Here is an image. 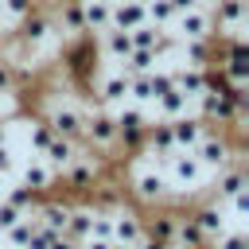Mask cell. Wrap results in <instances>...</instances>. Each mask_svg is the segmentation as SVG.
Wrapping results in <instances>:
<instances>
[{
    "label": "cell",
    "mask_w": 249,
    "mask_h": 249,
    "mask_svg": "<svg viewBox=\"0 0 249 249\" xmlns=\"http://www.w3.org/2000/svg\"><path fill=\"white\" fill-rule=\"evenodd\" d=\"M128 202H132V206H140V210L171 206L167 175H163L156 163L140 160V156H132V160H128Z\"/></svg>",
    "instance_id": "cell-1"
},
{
    "label": "cell",
    "mask_w": 249,
    "mask_h": 249,
    "mask_svg": "<svg viewBox=\"0 0 249 249\" xmlns=\"http://www.w3.org/2000/svg\"><path fill=\"white\" fill-rule=\"evenodd\" d=\"M86 113H89V105L86 101H78V97H66V93H54L47 105H43V121L54 128V136H66V140H74V144H82V128H86Z\"/></svg>",
    "instance_id": "cell-2"
},
{
    "label": "cell",
    "mask_w": 249,
    "mask_h": 249,
    "mask_svg": "<svg viewBox=\"0 0 249 249\" xmlns=\"http://www.w3.org/2000/svg\"><path fill=\"white\" fill-rule=\"evenodd\" d=\"M191 152H195V160H198V163L214 175V171H222V167L237 163V160H241V152H245V144H237L226 128H210V124H206L202 140H198Z\"/></svg>",
    "instance_id": "cell-3"
},
{
    "label": "cell",
    "mask_w": 249,
    "mask_h": 249,
    "mask_svg": "<svg viewBox=\"0 0 249 249\" xmlns=\"http://www.w3.org/2000/svg\"><path fill=\"white\" fill-rule=\"evenodd\" d=\"M128 82H132V74H128L124 66H113V62L97 66V70L89 74L93 105H97V109H117V105H124V101H128Z\"/></svg>",
    "instance_id": "cell-4"
},
{
    "label": "cell",
    "mask_w": 249,
    "mask_h": 249,
    "mask_svg": "<svg viewBox=\"0 0 249 249\" xmlns=\"http://www.w3.org/2000/svg\"><path fill=\"white\" fill-rule=\"evenodd\" d=\"M105 163L109 160H101L97 152H89V148H78V156L70 160V167L58 175L62 183H66V191L70 195H78V198H86L101 179H105Z\"/></svg>",
    "instance_id": "cell-5"
},
{
    "label": "cell",
    "mask_w": 249,
    "mask_h": 249,
    "mask_svg": "<svg viewBox=\"0 0 249 249\" xmlns=\"http://www.w3.org/2000/svg\"><path fill=\"white\" fill-rule=\"evenodd\" d=\"M82 148L97 152L101 160H113V152H117V121H113V113H109V109H97V105H93V109L86 113Z\"/></svg>",
    "instance_id": "cell-6"
},
{
    "label": "cell",
    "mask_w": 249,
    "mask_h": 249,
    "mask_svg": "<svg viewBox=\"0 0 249 249\" xmlns=\"http://www.w3.org/2000/svg\"><path fill=\"white\" fill-rule=\"evenodd\" d=\"M109 113H113V121H117V148H124V152H140L144 132H148V124H152L148 109L124 101V105H117V109H109Z\"/></svg>",
    "instance_id": "cell-7"
},
{
    "label": "cell",
    "mask_w": 249,
    "mask_h": 249,
    "mask_svg": "<svg viewBox=\"0 0 249 249\" xmlns=\"http://www.w3.org/2000/svg\"><path fill=\"white\" fill-rule=\"evenodd\" d=\"M105 214H109V237L117 245H136L144 237V210L140 206L121 198L117 206H105Z\"/></svg>",
    "instance_id": "cell-8"
},
{
    "label": "cell",
    "mask_w": 249,
    "mask_h": 249,
    "mask_svg": "<svg viewBox=\"0 0 249 249\" xmlns=\"http://www.w3.org/2000/svg\"><path fill=\"white\" fill-rule=\"evenodd\" d=\"M179 43H206V39H214V16H210V8L206 4H198V8H191V12H183V16H175V23L167 27Z\"/></svg>",
    "instance_id": "cell-9"
},
{
    "label": "cell",
    "mask_w": 249,
    "mask_h": 249,
    "mask_svg": "<svg viewBox=\"0 0 249 249\" xmlns=\"http://www.w3.org/2000/svg\"><path fill=\"white\" fill-rule=\"evenodd\" d=\"M23 191H31L35 198H47V195H54V187H58V175L39 160V156H27L19 167H16V175H12Z\"/></svg>",
    "instance_id": "cell-10"
},
{
    "label": "cell",
    "mask_w": 249,
    "mask_h": 249,
    "mask_svg": "<svg viewBox=\"0 0 249 249\" xmlns=\"http://www.w3.org/2000/svg\"><path fill=\"white\" fill-rule=\"evenodd\" d=\"M218 70H222L226 82H233V86H249V47H245V39L218 43Z\"/></svg>",
    "instance_id": "cell-11"
},
{
    "label": "cell",
    "mask_w": 249,
    "mask_h": 249,
    "mask_svg": "<svg viewBox=\"0 0 249 249\" xmlns=\"http://www.w3.org/2000/svg\"><path fill=\"white\" fill-rule=\"evenodd\" d=\"M249 187V175H245V167H241V160L237 163H230V167H222V171H214L210 175V183H206V195L202 198H210V202H218V206H226L233 195H241Z\"/></svg>",
    "instance_id": "cell-12"
},
{
    "label": "cell",
    "mask_w": 249,
    "mask_h": 249,
    "mask_svg": "<svg viewBox=\"0 0 249 249\" xmlns=\"http://www.w3.org/2000/svg\"><path fill=\"white\" fill-rule=\"evenodd\" d=\"M187 214H191V222L198 226V233H202L206 241H218V237L230 230V214H226V206H218V202H210V198L191 202Z\"/></svg>",
    "instance_id": "cell-13"
},
{
    "label": "cell",
    "mask_w": 249,
    "mask_h": 249,
    "mask_svg": "<svg viewBox=\"0 0 249 249\" xmlns=\"http://www.w3.org/2000/svg\"><path fill=\"white\" fill-rule=\"evenodd\" d=\"M93 218H97V206L89 198H70V214H66V226H62V237H70L74 245L89 241V230H93Z\"/></svg>",
    "instance_id": "cell-14"
},
{
    "label": "cell",
    "mask_w": 249,
    "mask_h": 249,
    "mask_svg": "<svg viewBox=\"0 0 249 249\" xmlns=\"http://www.w3.org/2000/svg\"><path fill=\"white\" fill-rule=\"evenodd\" d=\"M93 47H97V58H101V62L121 66V62L132 54V35H128V31H117V27H105L101 35H93Z\"/></svg>",
    "instance_id": "cell-15"
},
{
    "label": "cell",
    "mask_w": 249,
    "mask_h": 249,
    "mask_svg": "<svg viewBox=\"0 0 249 249\" xmlns=\"http://www.w3.org/2000/svg\"><path fill=\"white\" fill-rule=\"evenodd\" d=\"M179 214H183V210H171V206H156V210H148V214H144V237L171 245V241H175Z\"/></svg>",
    "instance_id": "cell-16"
},
{
    "label": "cell",
    "mask_w": 249,
    "mask_h": 249,
    "mask_svg": "<svg viewBox=\"0 0 249 249\" xmlns=\"http://www.w3.org/2000/svg\"><path fill=\"white\" fill-rule=\"evenodd\" d=\"M152 109H156V117L152 121H179V117H191L195 113V101L183 93V89H167V93H160L156 101H152Z\"/></svg>",
    "instance_id": "cell-17"
},
{
    "label": "cell",
    "mask_w": 249,
    "mask_h": 249,
    "mask_svg": "<svg viewBox=\"0 0 249 249\" xmlns=\"http://www.w3.org/2000/svg\"><path fill=\"white\" fill-rule=\"evenodd\" d=\"M51 16H54V31L66 35V43L86 35V23H82V8H78V0H58V8H54Z\"/></svg>",
    "instance_id": "cell-18"
},
{
    "label": "cell",
    "mask_w": 249,
    "mask_h": 249,
    "mask_svg": "<svg viewBox=\"0 0 249 249\" xmlns=\"http://www.w3.org/2000/svg\"><path fill=\"white\" fill-rule=\"evenodd\" d=\"M171 124V140H175V152H191L198 140H202V132H206V124L191 113V117H179V121H167Z\"/></svg>",
    "instance_id": "cell-19"
},
{
    "label": "cell",
    "mask_w": 249,
    "mask_h": 249,
    "mask_svg": "<svg viewBox=\"0 0 249 249\" xmlns=\"http://www.w3.org/2000/svg\"><path fill=\"white\" fill-rule=\"evenodd\" d=\"M78 148H82V144H74V140H66V136H54V140L47 144V152H43L39 160H43V163H47V167H51L54 175H62V171L70 167V160L78 156Z\"/></svg>",
    "instance_id": "cell-20"
},
{
    "label": "cell",
    "mask_w": 249,
    "mask_h": 249,
    "mask_svg": "<svg viewBox=\"0 0 249 249\" xmlns=\"http://www.w3.org/2000/svg\"><path fill=\"white\" fill-rule=\"evenodd\" d=\"M140 23H148L144 4H132V0H113V8H109V27H117V31H132V27H140Z\"/></svg>",
    "instance_id": "cell-21"
},
{
    "label": "cell",
    "mask_w": 249,
    "mask_h": 249,
    "mask_svg": "<svg viewBox=\"0 0 249 249\" xmlns=\"http://www.w3.org/2000/svg\"><path fill=\"white\" fill-rule=\"evenodd\" d=\"M167 70H171L175 89H183L191 101H195V97L206 89V70H202V66H183V62H179V66H167Z\"/></svg>",
    "instance_id": "cell-22"
},
{
    "label": "cell",
    "mask_w": 249,
    "mask_h": 249,
    "mask_svg": "<svg viewBox=\"0 0 249 249\" xmlns=\"http://www.w3.org/2000/svg\"><path fill=\"white\" fill-rule=\"evenodd\" d=\"M78 8H82V23H86V35H89V39L109 27V8H113V0H78Z\"/></svg>",
    "instance_id": "cell-23"
},
{
    "label": "cell",
    "mask_w": 249,
    "mask_h": 249,
    "mask_svg": "<svg viewBox=\"0 0 249 249\" xmlns=\"http://www.w3.org/2000/svg\"><path fill=\"white\" fill-rule=\"evenodd\" d=\"M144 16H148L152 27H163V31L175 23V8H171L167 0H148V4H144Z\"/></svg>",
    "instance_id": "cell-24"
},
{
    "label": "cell",
    "mask_w": 249,
    "mask_h": 249,
    "mask_svg": "<svg viewBox=\"0 0 249 249\" xmlns=\"http://www.w3.org/2000/svg\"><path fill=\"white\" fill-rule=\"evenodd\" d=\"M128 35H132V51H156V43H160V35H163V27H152V23H140V27H132Z\"/></svg>",
    "instance_id": "cell-25"
},
{
    "label": "cell",
    "mask_w": 249,
    "mask_h": 249,
    "mask_svg": "<svg viewBox=\"0 0 249 249\" xmlns=\"http://www.w3.org/2000/svg\"><path fill=\"white\" fill-rule=\"evenodd\" d=\"M121 66H124L128 74H152V70L160 66V58H156L152 51H132V54H128V58L121 62Z\"/></svg>",
    "instance_id": "cell-26"
},
{
    "label": "cell",
    "mask_w": 249,
    "mask_h": 249,
    "mask_svg": "<svg viewBox=\"0 0 249 249\" xmlns=\"http://www.w3.org/2000/svg\"><path fill=\"white\" fill-rule=\"evenodd\" d=\"M0 8H4V19H8V27H16L27 12H35L39 8V0H0Z\"/></svg>",
    "instance_id": "cell-27"
},
{
    "label": "cell",
    "mask_w": 249,
    "mask_h": 249,
    "mask_svg": "<svg viewBox=\"0 0 249 249\" xmlns=\"http://www.w3.org/2000/svg\"><path fill=\"white\" fill-rule=\"evenodd\" d=\"M19 89V66H12L4 54H0V97L4 93H16Z\"/></svg>",
    "instance_id": "cell-28"
},
{
    "label": "cell",
    "mask_w": 249,
    "mask_h": 249,
    "mask_svg": "<svg viewBox=\"0 0 249 249\" xmlns=\"http://www.w3.org/2000/svg\"><path fill=\"white\" fill-rule=\"evenodd\" d=\"M214 249H249V237L241 233V230H226L218 241H210Z\"/></svg>",
    "instance_id": "cell-29"
},
{
    "label": "cell",
    "mask_w": 249,
    "mask_h": 249,
    "mask_svg": "<svg viewBox=\"0 0 249 249\" xmlns=\"http://www.w3.org/2000/svg\"><path fill=\"white\" fill-rule=\"evenodd\" d=\"M19 218H23V210H19V206H12L8 198H0V233H8Z\"/></svg>",
    "instance_id": "cell-30"
},
{
    "label": "cell",
    "mask_w": 249,
    "mask_h": 249,
    "mask_svg": "<svg viewBox=\"0 0 249 249\" xmlns=\"http://www.w3.org/2000/svg\"><path fill=\"white\" fill-rule=\"evenodd\" d=\"M16 167H19V163H16L12 148L4 144V148H0V179H12V175H16Z\"/></svg>",
    "instance_id": "cell-31"
},
{
    "label": "cell",
    "mask_w": 249,
    "mask_h": 249,
    "mask_svg": "<svg viewBox=\"0 0 249 249\" xmlns=\"http://www.w3.org/2000/svg\"><path fill=\"white\" fill-rule=\"evenodd\" d=\"M171 8H175V16H183V12H191V8H198L202 0H167Z\"/></svg>",
    "instance_id": "cell-32"
},
{
    "label": "cell",
    "mask_w": 249,
    "mask_h": 249,
    "mask_svg": "<svg viewBox=\"0 0 249 249\" xmlns=\"http://www.w3.org/2000/svg\"><path fill=\"white\" fill-rule=\"evenodd\" d=\"M132 249H167V245H163V241H152V237H140Z\"/></svg>",
    "instance_id": "cell-33"
},
{
    "label": "cell",
    "mask_w": 249,
    "mask_h": 249,
    "mask_svg": "<svg viewBox=\"0 0 249 249\" xmlns=\"http://www.w3.org/2000/svg\"><path fill=\"white\" fill-rule=\"evenodd\" d=\"M8 31H12V27H8V19H4V8H0V39H8Z\"/></svg>",
    "instance_id": "cell-34"
},
{
    "label": "cell",
    "mask_w": 249,
    "mask_h": 249,
    "mask_svg": "<svg viewBox=\"0 0 249 249\" xmlns=\"http://www.w3.org/2000/svg\"><path fill=\"white\" fill-rule=\"evenodd\" d=\"M109 249H132V245H117V241H109Z\"/></svg>",
    "instance_id": "cell-35"
},
{
    "label": "cell",
    "mask_w": 249,
    "mask_h": 249,
    "mask_svg": "<svg viewBox=\"0 0 249 249\" xmlns=\"http://www.w3.org/2000/svg\"><path fill=\"white\" fill-rule=\"evenodd\" d=\"M167 249H183V245H175V241H171V245H167Z\"/></svg>",
    "instance_id": "cell-36"
},
{
    "label": "cell",
    "mask_w": 249,
    "mask_h": 249,
    "mask_svg": "<svg viewBox=\"0 0 249 249\" xmlns=\"http://www.w3.org/2000/svg\"><path fill=\"white\" fill-rule=\"evenodd\" d=\"M132 4H148V0H132Z\"/></svg>",
    "instance_id": "cell-37"
},
{
    "label": "cell",
    "mask_w": 249,
    "mask_h": 249,
    "mask_svg": "<svg viewBox=\"0 0 249 249\" xmlns=\"http://www.w3.org/2000/svg\"><path fill=\"white\" fill-rule=\"evenodd\" d=\"M0 43H4V39H0Z\"/></svg>",
    "instance_id": "cell-38"
},
{
    "label": "cell",
    "mask_w": 249,
    "mask_h": 249,
    "mask_svg": "<svg viewBox=\"0 0 249 249\" xmlns=\"http://www.w3.org/2000/svg\"><path fill=\"white\" fill-rule=\"evenodd\" d=\"M202 4H206V0H202Z\"/></svg>",
    "instance_id": "cell-39"
}]
</instances>
